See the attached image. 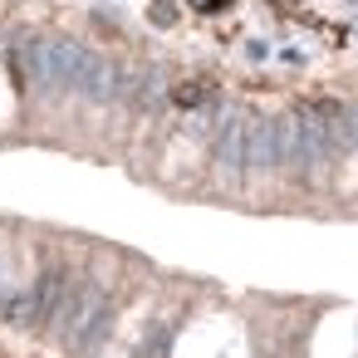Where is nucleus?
I'll return each instance as SVG.
<instances>
[{
  "instance_id": "f257e3e1",
  "label": "nucleus",
  "mask_w": 358,
  "mask_h": 358,
  "mask_svg": "<svg viewBox=\"0 0 358 358\" xmlns=\"http://www.w3.org/2000/svg\"><path fill=\"white\" fill-rule=\"evenodd\" d=\"M206 94H211V89H206V84H177V94H172V99H177V103H187V108H192V103H201V99H206Z\"/></svg>"
}]
</instances>
